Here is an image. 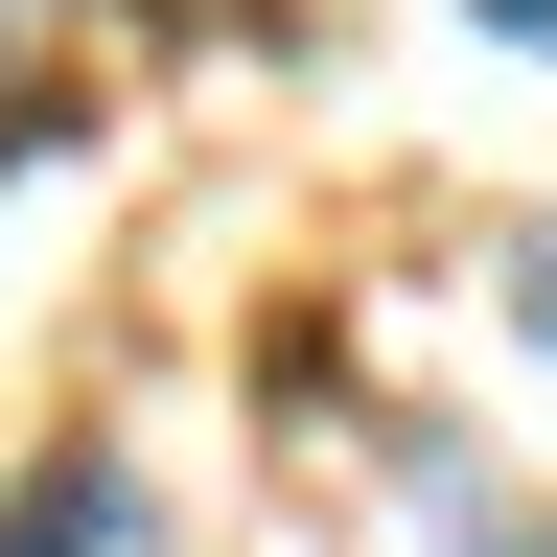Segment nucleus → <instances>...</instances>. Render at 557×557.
Segmentation results:
<instances>
[{
	"label": "nucleus",
	"mask_w": 557,
	"mask_h": 557,
	"mask_svg": "<svg viewBox=\"0 0 557 557\" xmlns=\"http://www.w3.org/2000/svg\"><path fill=\"white\" fill-rule=\"evenodd\" d=\"M0 557H186V534H163V487H139L116 442H47L24 487H0Z\"/></svg>",
	"instance_id": "1"
},
{
	"label": "nucleus",
	"mask_w": 557,
	"mask_h": 557,
	"mask_svg": "<svg viewBox=\"0 0 557 557\" xmlns=\"http://www.w3.org/2000/svg\"><path fill=\"white\" fill-rule=\"evenodd\" d=\"M395 487H418V557H557V511L487 487V465H395Z\"/></svg>",
	"instance_id": "2"
},
{
	"label": "nucleus",
	"mask_w": 557,
	"mask_h": 557,
	"mask_svg": "<svg viewBox=\"0 0 557 557\" xmlns=\"http://www.w3.org/2000/svg\"><path fill=\"white\" fill-rule=\"evenodd\" d=\"M511 325L557 348V209H534V233H511Z\"/></svg>",
	"instance_id": "3"
},
{
	"label": "nucleus",
	"mask_w": 557,
	"mask_h": 557,
	"mask_svg": "<svg viewBox=\"0 0 557 557\" xmlns=\"http://www.w3.org/2000/svg\"><path fill=\"white\" fill-rule=\"evenodd\" d=\"M47 47H70V0H0V94H24V70H47Z\"/></svg>",
	"instance_id": "4"
},
{
	"label": "nucleus",
	"mask_w": 557,
	"mask_h": 557,
	"mask_svg": "<svg viewBox=\"0 0 557 557\" xmlns=\"http://www.w3.org/2000/svg\"><path fill=\"white\" fill-rule=\"evenodd\" d=\"M465 24H511V47H557V0H465Z\"/></svg>",
	"instance_id": "5"
}]
</instances>
